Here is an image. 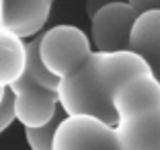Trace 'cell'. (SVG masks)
<instances>
[{
    "mask_svg": "<svg viewBox=\"0 0 160 150\" xmlns=\"http://www.w3.org/2000/svg\"><path fill=\"white\" fill-rule=\"evenodd\" d=\"M150 76L148 66L133 52H92L82 64L60 80L58 101L66 117H94L115 126L113 97L125 80Z\"/></svg>",
    "mask_w": 160,
    "mask_h": 150,
    "instance_id": "6da1fadb",
    "label": "cell"
},
{
    "mask_svg": "<svg viewBox=\"0 0 160 150\" xmlns=\"http://www.w3.org/2000/svg\"><path fill=\"white\" fill-rule=\"evenodd\" d=\"M121 150H160V85L152 76L125 80L113 97Z\"/></svg>",
    "mask_w": 160,
    "mask_h": 150,
    "instance_id": "7a4b0ae2",
    "label": "cell"
},
{
    "mask_svg": "<svg viewBox=\"0 0 160 150\" xmlns=\"http://www.w3.org/2000/svg\"><path fill=\"white\" fill-rule=\"evenodd\" d=\"M92 52L90 37L76 25H53L39 35V58L58 80L70 76Z\"/></svg>",
    "mask_w": 160,
    "mask_h": 150,
    "instance_id": "3957f363",
    "label": "cell"
},
{
    "mask_svg": "<svg viewBox=\"0 0 160 150\" xmlns=\"http://www.w3.org/2000/svg\"><path fill=\"white\" fill-rule=\"evenodd\" d=\"M8 93L12 97L14 119L25 130L43 127L62 113L56 91L45 89L25 76L19 78L14 85H10Z\"/></svg>",
    "mask_w": 160,
    "mask_h": 150,
    "instance_id": "277c9868",
    "label": "cell"
},
{
    "mask_svg": "<svg viewBox=\"0 0 160 150\" xmlns=\"http://www.w3.org/2000/svg\"><path fill=\"white\" fill-rule=\"evenodd\" d=\"M140 14L129 2L103 6L90 17V43L94 52H129V35Z\"/></svg>",
    "mask_w": 160,
    "mask_h": 150,
    "instance_id": "5b68a950",
    "label": "cell"
},
{
    "mask_svg": "<svg viewBox=\"0 0 160 150\" xmlns=\"http://www.w3.org/2000/svg\"><path fill=\"white\" fill-rule=\"evenodd\" d=\"M53 150H121V146L113 126L80 115L60 122Z\"/></svg>",
    "mask_w": 160,
    "mask_h": 150,
    "instance_id": "8992f818",
    "label": "cell"
},
{
    "mask_svg": "<svg viewBox=\"0 0 160 150\" xmlns=\"http://www.w3.org/2000/svg\"><path fill=\"white\" fill-rule=\"evenodd\" d=\"M52 6L53 0H2V27L21 39H33L45 31Z\"/></svg>",
    "mask_w": 160,
    "mask_h": 150,
    "instance_id": "52a82bcc",
    "label": "cell"
},
{
    "mask_svg": "<svg viewBox=\"0 0 160 150\" xmlns=\"http://www.w3.org/2000/svg\"><path fill=\"white\" fill-rule=\"evenodd\" d=\"M129 52L144 60L150 76L160 85V10H146L136 19L129 35Z\"/></svg>",
    "mask_w": 160,
    "mask_h": 150,
    "instance_id": "ba28073f",
    "label": "cell"
},
{
    "mask_svg": "<svg viewBox=\"0 0 160 150\" xmlns=\"http://www.w3.org/2000/svg\"><path fill=\"white\" fill-rule=\"evenodd\" d=\"M27 66V41L0 25V89H10L23 78Z\"/></svg>",
    "mask_w": 160,
    "mask_h": 150,
    "instance_id": "9c48e42d",
    "label": "cell"
},
{
    "mask_svg": "<svg viewBox=\"0 0 160 150\" xmlns=\"http://www.w3.org/2000/svg\"><path fill=\"white\" fill-rule=\"evenodd\" d=\"M23 76L29 78V80H33V82H37V85H41V86H45V89L58 93L60 80L53 78V76L45 70V66H43L41 58H39V35L27 41V66H25Z\"/></svg>",
    "mask_w": 160,
    "mask_h": 150,
    "instance_id": "30bf717a",
    "label": "cell"
},
{
    "mask_svg": "<svg viewBox=\"0 0 160 150\" xmlns=\"http://www.w3.org/2000/svg\"><path fill=\"white\" fill-rule=\"evenodd\" d=\"M66 117L64 113H60L56 119L47 123L43 127H37V130H25V140H27V146L31 150H53V138H56V132L60 122Z\"/></svg>",
    "mask_w": 160,
    "mask_h": 150,
    "instance_id": "8fae6325",
    "label": "cell"
},
{
    "mask_svg": "<svg viewBox=\"0 0 160 150\" xmlns=\"http://www.w3.org/2000/svg\"><path fill=\"white\" fill-rule=\"evenodd\" d=\"M12 122H17L14 119V109H12V97H10V93H6L4 101L0 103V134H4L12 126Z\"/></svg>",
    "mask_w": 160,
    "mask_h": 150,
    "instance_id": "7c38bea8",
    "label": "cell"
},
{
    "mask_svg": "<svg viewBox=\"0 0 160 150\" xmlns=\"http://www.w3.org/2000/svg\"><path fill=\"white\" fill-rule=\"evenodd\" d=\"M127 2L138 14L146 13V10H160V0H127Z\"/></svg>",
    "mask_w": 160,
    "mask_h": 150,
    "instance_id": "4fadbf2b",
    "label": "cell"
},
{
    "mask_svg": "<svg viewBox=\"0 0 160 150\" xmlns=\"http://www.w3.org/2000/svg\"><path fill=\"white\" fill-rule=\"evenodd\" d=\"M117 2H127V0H86V14H88V19L92 17L97 10H101L103 6H109V4H117Z\"/></svg>",
    "mask_w": 160,
    "mask_h": 150,
    "instance_id": "5bb4252c",
    "label": "cell"
},
{
    "mask_svg": "<svg viewBox=\"0 0 160 150\" xmlns=\"http://www.w3.org/2000/svg\"><path fill=\"white\" fill-rule=\"evenodd\" d=\"M6 93H8V89H0V103H2V101H4Z\"/></svg>",
    "mask_w": 160,
    "mask_h": 150,
    "instance_id": "9a60e30c",
    "label": "cell"
},
{
    "mask_svg": "<svg viewBox=\"0 0 160 150\" xmlns=\"http://www.w3.org/2000/svg\"><path fill=\"white\" fill-rule=\"evenodd\" d=\"M0 25H2V0H0Z\"/></svg>",
    "mask_w": 160,
    "mask_h": 150,
    "instance_id": "2e32d148",
    "label": "cell"
}]
</instances>
